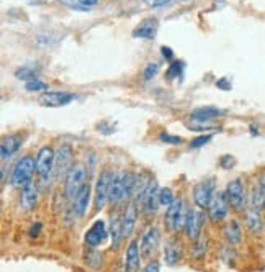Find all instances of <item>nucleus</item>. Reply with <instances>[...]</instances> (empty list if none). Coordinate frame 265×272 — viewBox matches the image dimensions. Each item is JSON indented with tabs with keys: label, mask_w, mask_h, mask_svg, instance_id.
<instances>
[{
	"label": "nucleus",
	"mask_w": 265,
	"mask_h": 272,
	"mask_svg": "<svg viewBox=\"0 0 265 272\" xmlns=\"http://www.w3.org/2000/svg\"><path fill=\"white\" fill-rule=\"evenodd\" d=\"M132 189H135V176L131 172L115 174L110 189V203L117 207L125 200L132 199Z\"/></svg>",
	"instance_id": "obj_1"
},
{
	"label": "nucleus",
	"mask_w": 265,
	"mask_h": 272,
	"mask_svg": "<svg viewBox=\"0 0 265 272\" xmlns=\"http://www.w3.org/2000/svg\"><path fill=\"white\" fill-rule=\"evenodd\" d=\"M36 171V159L33 156H23L21 159L15 162L10 174V184L15 189H23L33 182V174Z\"/></svg>",
	"instance_id": "obj_2"
},
{
	"label": "nucleus",
	"mask_w": 265,
	"mask_h": 272,
	"mask_svg": "<svg viewBox=\"0 0 265 272\" xmlns=\"http://www.w3.org/2000/svg\"><path fill=\"white\" fill-rule=\"evenodd\" d=\"M187 212L188 208L185 207V200L179 197L175 199L170 207H167L164 215V225L169 232H180V229L185 228V221H187Z\"/></svg>",
	"instance_id": "obj_3"
},
{
	"label": "nucleus",
	"mask_w": 265,
	"mask_h": 272,
	"mask_svg": "<svg viewBox=\"0 0 265 272\" xmlns=\"http://www.w3.org/2000/svg\"><path fill=\"white\" fill-rule=\"evenodd\" d=\"M87 184V172L85 168L82 164H74L72 169L68 172L65 176V184H64V191L65 197L74 202V199L77 197V194L82 191V187Z\"/></svg>",
	"instance_id": "obj_4"
},
{
	"label": "nucleus",
	"mask_w": 265,
	"mask_h": 272,
	"mask_svg": "<svg viewBox=\"0 0 265 272\" xmlns=\"http://www.w3.org/2000/svg\"><path fill=\"white\" fill-rule=\"evenodd\" d=\"M113 172L108 169H103L95 184V197H94V208L95 212H102L105 205L110 202V189L113 182Z\"/></svg>",
	"instance_id": "obj_5"
},
{
	"label": "nucleus",
	"mask_w": 265,
	"mask_h": 272,
	"mask_svg": "<svg viewBox=\"0 0 265 272\" xmlns=\"http://www.w3.org/2000/svg\"><path fill=\"white\" fill-rule=\"evenodd\" d=\"M214 195H216V180L213 177H206L200 180L193 189V202L200 210L210 207Z\"/></svg>",
	"instance_id": "obj_6"
},
{
	"label": "nucleus",
	"mask_w": 265,
	"mask_h": 272,
	"mask_svg": "<svg viewBox=\"0 0 265 272\" xmlns=\"http://www.w3.org/2000/svg\"><path fill=\"white\" fill-rule=\"evenodd\" d=\"M56 151L51 146H43L36 154V172L41 182H48L51 176H54Z\"/></svg>",
	"instance_id": "obj_7"
},
{
	"label": "nucleus",
	"mask_w": 265,
	"mask_h": 272,
	"mask_svg": "<svg viewBox=\"0 0 265 272\" xmlns=\"http://www.w3.org/2000/svg\"><path fill=\"white\" fill-rule=\"evenodd\" d=\"M226 195L231 208L234 212H246L247 210V195H246V187L241 179H233L229 180L226 185Z\"/></svg>",
	"instance_id": "obj_8"
},
{
	"label": "nucleus",
	"mask_w": 265,
	"mask_h": 272,
	"mask_svg": "<svg viewBox=\"0 0 265 272\" xmlns=\"http://www.w3.org/2000/svg\"><path fill=\"white\" fill-rule=\"evenodd\" d=\"M141 253H143V256L146 259H151L157 248H159L161 244V229L159 226L156 225H151L146 228V232L143 233V236H141Z\"/></svg>",
	"instance_id": "obj_9"
},
{
	"label": "nucleus",
	"mask_w": 265,
	"mask_h": 272,
	"mask_svg": "<svg viewBox=\"0 0 265 272\" xmlns=\"http://www.w3.org/2000/svg\"><path fill=\"white\" fill-rule=\"evenodd\" d=\"M229 200H228V195L226 191L225 192H218L214 195V199L211 202V205L208 207V218L211 223H221L223 220H226L228 213H229Z\"/></svg>",
	"instance_id": "obj_10"
},
{
	"label": "nucleus",
	"mask_w": 265,
	"mask_h": 272,
	"mask_svg": "<svg viewBox=\"0 0 265 272\" xmlns=\"http://www.w3.org/2000/svg\"><path fill=\"white\" fill-rule=\"evenodd\" d=\"M205 223V213L202 210H196L190 207L187 212V221L184 232L190 241H195L202 236V228Z\"/></svg>",
	"instance_id": "obj_11"
},
{
	"label": "nucleus",
	"mask_w": 265,
	"mask_h": 272,
	"mask_svg": "<svg viewBox=\"0 0 265 272\" xmlns=\"http://www.w3.org/2000/svg\"><path fill=\"white\" fill-rule=\"evenodd\" d=\"M74 153L69 144H61L59 150L56 151V164H54V176L61 179L68 176V172L74 166Z\"/></svg>",
	"instance_id": "obj_12"
},
{
	"label": "nucleus",
	"mask_w": 265,
	"mask_h": 272,
	"mask_svg": "<svg viewBox=\"0 0 265 272\" xmlns=\"http://www.w3.org/2000/svg\"><path fill=\"white\" fill-rule=\"evenodd\" d=\"M77 95L71 92H59V90H48L38 98V103L46 109H59V107L69 105Z\"/></svg>",
	"instance_id": "obj_13"
},
{
	"label": "nucleus",
	"mask_w": 265,
	"mask_h": 272,
	"mask_svg": "<svg viewBox=\"0 0 265 272\" xmlns=\"http://www.w3.org/2000/svg\"><path fill=\"white\" fill-rule=\"evenodd\" d=\"M110 232L108 228H106L105 221L103 220H97L95 223L90 226V229L85 233L84 236V241L85 244L89 246V248H98L106 238H108Z\"/></svg>",
	"instance_id": "obj_14"
},
{
	"label": "nucleus",
	"mask_w": 265,
	"mask_h": 272,
	"mask_svg": "<svg viewBox=\"0 0 265 272\" xmlns=\"http://www.w3.org/2000/svg\"><path fill=\"white\" fill-rule=\"evenodd\" d=\"M159 194H161V187H159V184H157V180L152 179L151 185H149V189H147V194L144 197V200H143V203H141L143 205V212L147 217H154L157 213V210H159V207H162Z\"/></svg>",
	"instance_id": "obj_15"
},
{
	"label": "nucleus",
	"mask_w": 265,
	"mask_h": 272,
	"mask_svg": "<svg viewBox=\"0 0 265 272\" xmlns=\"http://www.w3.org/2000/svg\"><path fill=\"white\" fill-rule=\"evenodd\" d=\"M121 223H123V235H125V240H131L132 235H135L136 223H138V203L136 202H129L126 205L125 212L121 213Z\"/></svg>",
	"instance_id": "obj_16"
},
{
	"label": "nucleus",
	"mask_w": 265,
	"mask_h": 272,
	"mask_svg": "<svg viewBox=\"0 0 265 272\" xmlns=\"http://www.w3.org/2000/svg\"><path fill=\"white\" fill-rule=\"evenodd\" d=\"M21 144H23V135L20 133L7 135L2 139V143H0V158H2V162H5L7 159H10L13 154L18 153Z\"/></svg>",
	"instance_id": "obj_17"
},
{
	"label": "nucleus",
	"mask_w": 265,
	"mask_h": 272,
	"mask_svg": "<svg viewBox=\"0 0 265 272\" xmlns=\"http://www.w3.org/2000/svg\"><path fill=\"white\" fill-rule=\"evenodd\" d=\"M184 258V246L177 240H169L164 248V262L169 267H175Z\"/></svg>",
	"instance_id": "obj_18"
},
{
	"label": "nucleus",
	"mask_w": 265,
	"mask_h": 272,
	"mask_svg": "<svg viewBox=\"0 0 265 272\" xmlns=\"http://www.w3.org/2000/svg\"><path fill=\"white\" fill-rule=\"evenodd\" d=\"M141 244L138 240H131L125 254V269L128 272H138L141 267Z\"/></svg>",
	"instance_id": "obj_19"
},
{
	"label": "nucleus",
	"mask_w": 265,
	"mask_h": 272,
	"mask_svg": "<svg viewBox=\"0 0 265 272\" xmlns=\"http://www.w3.org/2000/svg\"><path fill=\"white\" fill-rule=\"evenodd\" d=\"M110 240H112V249H120V246L123 244L125 240V235H123V223H121V215L118 212L112 213L110 217Z\"/></svg>",
	"instance_id": "obj_20"
},
{
	"label": "nucleus",
	"mask_w": 265,
	"mask_h": 272,
	"mask_svg": "<svg viewBox=\"0 0 265 272\" xmlns=\"http://www.w3.org/2000/svg\"><path fill=\"white\" fill-rule=\"evenodd\" d=\"M90 197H92V187H90V184L87 182L72 202V210H74V213H76V217L82 218L85 215L89 203H90Z\"/></svg>",
	"instance_id": "obj_21"
},
{
	"label": "nucleus",
	"mask_w": 265,
	"mask_h": 272,
	"mask_svg": "<svg viewBox=\"0 0 265 272\" xmlns=\"http://www.w3.org/2000/svg\"><path fill=\"white\" fill-rule=\"evenodd\" d=\"M223 236H225V241L228 246H237L242 241V228L239 225L237 220H229L228 223L223 228Z\"/></svg>",
	"instance_id": "obj_22"
},
{
	"label": "nucleus",
	"mask_w": 265,
	"mask_h": 272,
	"mask_svg": "<svg viewBox=\"0 0 265 272\" xmlns=\"http://www.w3.org/2000/svg\"><path fill=\"white\" fill-rule=\"evenodd\" d=\"M244 221H246V228L252 235H260L263 232V218L260 215V210L254 207L247 208L244 212Z\"/></svg>",
	"instance_id": "obj_23"
},
{
	"label": "nucleus",
	"mask_w": 265,
	"mask_h": 272,
	"mask_svg": "<svg viewBox=\"0 0 265 272\" xmlns=\"http://www.w3.org/2000/svg\"><path fill=\"white\" fill-rule=\"evenodd\" d=\"M152 179L149 177L144 172H141V174L135 176V189H132V202L136 203H143L144 197L147 194V189L151 185Z\"/></svg>",
	"instance_id": "obj_24"
},
{
	"label": "nucleus",
	"mask_w": 265,
	"mask_h": 272,
	"mask_svg": "<svg viewBox=\"0 0 265 272\" xmlns=\"http://www.w3.org/2000/svg\"><path fill=\"white\" fill-rule=\"evenodd\" d=\"M38 203V187L35 182H30L21 189L20 194V207L25 210H33Z\"/></svg>",
	"instance_id": "obj_25"
},
{
	"label": "nucleus",
	"mask_w": 265,
	"mask_h": 272,
	"mask_svg": "<svg viewBox=\"0 0 265 272\" xmlns=\"http://www.w3.org/2000/svg\"><path fill=\"white\" fill-rule=\"evenodd\" d=\"M157 27H159V23H157L156 18H146L135 28L132 36L143 38V39H152L156 36V33H157Z\"/></svg>",
	"instance_id": "obj_26"
},
{
	"label": "nucleus",
	"mask_w": 265,
	"mask_h": 272,
	"mask_svg": "<svg viewBox=\"0 0 265 272\" xmlns=\"http://www.w3.org/2000/svg\"><path fill=\"white\" fill-rule=\"evenodd\" d=\"M225 115V110L218 109V107H200L192 112V120L198 121V123H208L214 118Z\"/></svg>",
	"instance_id": "obj_27"
},
{
	"label": "nucleus",
	"mask_w": 265,
	"mask_h": 272,
	"mask_svg": "<svg viewBox=\"0 0 265 272\" xmlns=\"http://www.w3.org/2000/svg\"><path fill=\"white\" fill-rule=\"evenodd\" d=\"M206 253H208V240L206 236H200L198 240L193 241V248H192V258L195 261H202L206 258Z\"/></svg>",
	"instance_id": "obj_28"
},
{
	"label": "nucleus",
	"mask_w": 265,
	"mask_h": 272,
	"mask_svg": "<svg viewBox=\"0 0 265 272\" xmlns=\"http://www.w3.org/2000/svg\"><path fill=\"white\" fill-rule=\"evenodd\" d=\"M39 76V71L35 66H23V68H18L15 71V77L25 80V82H30V80H35Z\"/></svg>",
	"instance_id": "obj_29"
},
{
	"label": "nucleus",
	"mask_w": 265,
	"mask_h": 272,
	"mask_svg": "<svg viewBox=\"0 0 265 272\" xmlns=\"http://www.w3.org/2000/svg\"><path fill=\"white\" fill-rule=\"evenodd\" d=\"M85 261H87V266L90 269H94V270H100L103 267V258H102L100 253H95V251L89 253Z\"/></svg>",
	"instance_id": "obj_30"
},
{
	"label": "nucleus",
	"mask_w": 265,
	"mask_h": 272,
	"mask_svg": "<svg viewBox=\"0 0 265 272\" xmlns=\"http://www.w3.org/2000/svg\"><path fill=\"white\" fill-rule=\"evenodd\" d=\"M213 133H203L200 136L193 138L192 141H190V150H200V148H203L205 144H208L211 139H213Z\"/></svg>",
	"instance_id": "obj_31"
},
{
	"label": "nucleus",
	"mask_w": 265,
	"mask_h": 272,
	"mask_svg": "<svg viewBox=\"0 0 265 272\" xmlns=\"http://www.w3.org/2000/svg\"><path fill=\"white\" fill-rule=\"evenodd\" d=\"M159 199H161V205H162V207H170V205L175 202V195H173L172 189H169V187H161Z\"/></svg>",
	"instance_id": "obj_32"
},
{
	"label": "nucleus",
	"mask_w": 265,
	"mask_h": 272,
	"mask_svg": "<svg viewBox=\"0 0 265 272\" xmlns=\"http://www.w3.org/2000/svg\"><path fill=\"white\" fill-rule=\"evenodd\" d=\"M182 68H184V64H182L180 61H173L167 68V71H165V77H167V80L177 79L182 74Z\"/></svg>",
	"instance_id": "obj_33"
},
{
	"label": "nucleus",
	"mask_w": 265,
	"mask_h": 272,
	"mask_svg": "<svg viewBox=\"0 0 265 272\" xmlns=\"http://www.w3.org/2000/svg\"><path fill=\"white\" fill-rule=\"evenodd\" d=\"M159 68H161L159 62H149L146 68H144V71H143V79L146 82L152 80L157 76V72H159Z\"/></svg>",
	"instance_id": "obj_34"
},
{
	"label": "nucleus",
	"mask_w": 265,
	"mask_h": 272,
	"mask_svg": "<svg viewBox=\"0 0 265 272\" xmlns=\"http://www.w3.org/2000/svg\"><path fill=\"white\" fill-rule=\"evenodd\" d=\"M25 89L28 90V92H43V90H48V84L39 79H35V80H30L25 84Z\"/></svg>",
	"instance_id": "obj_35"
},
{
	"label": "nucleus",
	"mask_w": 265,
	"mask_h": 272,
	"mask_svg": "<svg viewBox=\"0 0 265 272\" xmlns=\"http://www.w3.org/2000/svg\"><path fill=\"white\" fill-rule=\"evenodd\" d=\"M221 259L225 261L228 266H234V264H236V251H234L233 246H228V248L223 249Z\"/></svg>",
	"instance_id": "obj_36"
},
{
	"label": "nucleus",
	"mask_w": 265,
	"mask_h": 272,
	"mask_svg": "<svg viewBox=\"0 0 265 272\" xmlns=\"http://www.w3.org/2000/svg\"><path fill=\"white\" fill-rule=\"evenodd\" d=\"M161 138V141L165 143V144H173V146H177V144H182L184 143V138H180L177 135H170V133H165V131H162V133L159 135Z\"/></svg>",
	"instance_id": "obj_37"
},
{
	"label": "nucleus",
	"mask_w": 265,
	"mask_h": 272,
	"mask_svg": "<svg viewBox=\"0 0 265 272\" xmlns=\"http://www.w3.org/2000/svg\"><path fill=\"white\" fill-rule=\"evenodd\" d=\"M219 166L223 169H226V171L228 169H233L236 166V159L231 154H223L221 158H219Z\"/></svg>",
	"instance_id": "obj_38"
},
{
	"label": "nucleus",
	"mask_w": 265,
	"mask_h": 272,
	"mask_svg": "<svg viewBox=\"0 0 265 272\" xmlns=\"http://www.w3.org/2000/svg\"><path fill=\"white\" fill-rule=\"evenodd\" d=\"M61 2H62L64 5H68L69 8H76V10H89L87 7H84V5L79 4V0H61Z\"/></svg>",
	"instance_id": "obj_39"
},
{
	"label": "nucleus",
	"mask_w": 265,
	"mask_h": 272,
	"mask_svg": "<svg viewBox=\"0 0 265 272\" xmlns=\"http://www.w3.org/2000/svg\"><path fill=\"white\" fill-rule=\"evenodd\" d=\"M141 272H161V267H159V262L157 261H149L146 267L141 270Z\"/></svg>",
	"instance_id": "obj_40"
},
{
	"label": "nucleus",
	"mask_w": 265,
	"mask_h": 272,
	"mask_svg": "<svg viewBox=\"0 0 265 272\" xmlns=\"http://www.w3.org/2000/svg\"><path fill=\"white\" fill-rule=\"evenodd\" d=\"M146 5L149 7H152V8H157V7H164V5H167L170 0H144Z\"/></svg>",
	"instance_id": "obj_41"
},
{
	"label": "nucleus",
	"mask_w": 265,
	"mask_h": 272,
	"mask_svg": "<svg viewBox=\"0 0 265 272\" xmlns=\"http://www.w3.org/2000/svg\"><path fill=\"white\" fill-rule=\"evenodd\" d=\"M41 223H35V225H31L30 228V238H38L39 236V232H41Z\"/></svg>",
	"instance_id": "obj_42"
},
{
	"label": "nucleus",
	"mask_w": 265,
	"mask_h": 272,
	"mask_svg": "<svg viewBox=\"0 0 265 272\" xmlns=\"http://www.w3.org/2000/svg\"><path fill=\"white\" fill-rule=\"evenodd\" d=\"M161 53H162V56L165 57V59H169V61H172L173 59V51L170 48H167V46H162L161 48Z\"/></svg>",
	"instance_id": "obj_43"
},
{
	"label": "nucleus",
	"mask_w": 265,
	"mask_h": 272,
	"mask_svg": "<svg viewBox=\"0 0 265 272\" xmlns=\"http://www.w3.org/2000/svg\"><path fill=\"white\" fill-rule=\"evenodd\" d=\"M216 87H219V89H223V90H231V84H229L228 79H219V80H216Z\"/></svg>",
	"instance_id": "obj_44"
},
{
	"label": "nucleus",
	"mask_w": 265,
	"mask_h": 272,
	"mask_svg": "<svg viewBox=\"0 0 265 272\" xmlns=\"http://www.w3.org/2000/svg\"><path fill=\"white\" fill-rule=\"evenodd\" d=\"M97 2H98V0H79V4H80V5H84V7H87V8L97 5Z\"/></svg>",
	"instance_id": "obj_45"
},
{
	"label": "nucleus",
	"mask_w": 265,
	"mask_h": 272,
	"mask_svg": "<svg viewBox=\"0 0 265 272\" xmlns=\"http://www.w3.org/2000/svg\"><path fill=\"white\" fill-rule=\"evenodd\" d=\"M251 133H252V136H257L259 135V128L257 127H255V125H251Z\"/></svg>",
	"instance_id": "obj_46"
},
{
	"label": "nucleus",
	"mask_w": 265,
	"mask_h": 272,
	"mask_svg": "<svg viewBox=\"0 0 265 272\" xmlns=\"http://www.w3.org/2000/svg\"><path fill=\"white\" fill-rule=\"evenodd\" d=\"M28 2H35V4H45V2H49V0H28Z\"/></svg>",
	"instance_id": "obj_47"
},
{
	"label": "nucleus",
	"mask_w": 265,
	"mask_h": 272,
	"mask_svg": "<svg viewBox=\"0 0 265 272\" xmlns=\"http://www.w3.org/2000/svg\"><path fill=\"white\" fill-rule=\"evenodd\" d=\"M118 272H128V270H126V269H125V267H123V269H120V270H118Z\"/></svg>",
	"instance_id": "obj_48"
},
{
	"label": "nucleus",
	"mask_w": 265,
	"mask_h": 272,
	"mask_svg": "<svg viewBox=\"0 0 265 272\" xmlns=\"http://www.w3.org/2000/svg\"><path fill=\"white\" fill-rule=\"evenodd\" d=\"M182 2H188V0H182Z\"/></svg>",
	"instance_id": "obj_49"
},
{
	"label": "nucleus",
	"mask_w": 265,
	"mask_h": 272,
	"mask_svg": "<svg viewBox=\"0 0 265 272\" xmlns=\"http://www.w3.org/2000/svg\"><path fill=\"white\" fill-rule=\"evenodd\" d=\"M263 208H265V207H263Z\"/></svg>",
	"instance_id": "obj_50"
}]
</instances>
